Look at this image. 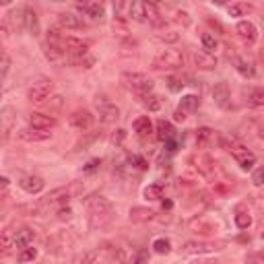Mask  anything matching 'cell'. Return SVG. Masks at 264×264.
Wrapping results in <instances>:
<instances>
[{
    "label": "cell",
    "mask_w": 264,
    "mask_h": 264,
    "mask_svg": "<svg viewBox=\"0 0 264 264\" xmlns=\"http://www.w3.org/2000/svg\"><path fill=\"white\" fill-rule=\"evenodd\" d=\"M217 140H219V145H221V149H225L227 153H231L233 155V159L237 161V165L241 167V169H252L254 167V163H256V155L252 153V151H248L241 143H237V140L233 138V136H225V134H219L217 136Z\"/></svg>",
    "instance_id": "1"
},
{
    "label": "cell",
    "mask_w": 264,
    "mask_h": 264,
    "mask_svg": "<svg viewBox=\"0 0 264 264\" xmlns=\"http://www.w3.org/2000/svg\"><path fill=\"white\" fill-rule=\"evenodd\" d=\"M87 210H89V225L91 229H103L112 221V204L103 196H93L87 200Z\"/></svg>",
    "instance_id": "2"
},
{
    "label": "cell",
    "mask_w": 264,
    "mask_h": 264,
    "mask_svg": "<svg viewBox=\"0 0 264 264\" xmlns=\"http://www.w3.org/2000/svg\"><path fill=\"white\" fill-rule=\"evenodd\" d=\"M184 66V52L182 50H161L151 62L153 70H175Z\"/></svg>",
    "instance_id": "3"
},
{
    "label": "cell",
    "mask_w": 264,
    "mask_h": 264,
    "mask_svg": "<svg viewBox=\"0 0 264 264\" xmlns=\"http://www.w3.org/2000/svg\"><path fill=\"white\" fill-rule=\"evenodd\" d=\"M122 85L140 97H145L153 91V81L143 73H124L122 75Z\"/></svg>",
    "instance_id": "4"
},
{
    "label": "cell",
    "mask_w": 264,
    "mask_h": 264,
    "mask_svg": "<svg viewBox=\"0 0 264 264\" xmlns=\"http://www.w3.org/2000/svg\"><path fill=\"white\" fill-rule=\"evenodd\" d=\"M52 91H54V83L48 81V79H42V81L33 83V85L29 87L27 99H29L31 103H44V101L52 95Z\"/></svg>",
    "instance_id": "5"
},
{
    "label": "cell",
    "mask_w": 264,
    "mask_h": 264,
    "mask_svg": "<svg viewBox=\"0 0 264 264\" xmlns=\"http://www.w3.org/2000/svg\"><path fill=\"white\" fill-rule=\"evenodd\" d=\"M62 46H64V50H66V54L73 58V60H77V62H79L83 56L89 54V44L83 42V40H79V38H75V35H66Z\"/></svg>",
    "instance_id": "6"
},
{
    "label": "cell",
    "mask_w": 264,
    "mask_h": 264,
    "mask_svg": "<svg viewBox=\"0 0 264 264\" xmlns=\"http://www.w3.org/2000/svg\"><path fill=\"white\" fill-rule=\"evenodd\" d=\"M225 241H186L182 252L184 254H208V252H217L225 248Z\"/></svg>",
    "instance_id": "7"
},
{
    "label": "cell",
    "mask_w": 264,
    "mask_h": 264,
    "mask_svg": "<svg viewBox=\"0 0 264 264\" xmlns=\"http://www.w3.org/2000/svg\"><path fill=\"white\" fill-rule=\"evenodd\" d=\"M68 122H70V126H75L77 130H83V132H85V130H89V128L93 126L95 116H93L89 110H77V112L70 114Z\"/></svg>",
    "instance_id": "8"
},
{
    "label": "cell",
    "mask_w": 264,
    "mask_h": 264,
    "mask_svg": "<svg viewBox=\"0 0 264 264\" xmlns=\"http://www.w3.org/2000/svg\"><path fill=\"white\" fill-rule=\"evenodd\" d=\"M213 99L219 105L221 110H229L231 108V91H229V85L227 83H217L213 87Z\"/></svg>",
    "instance_id": "9"
},
{
    "label": "cell",
    "mask_w": 264,
    "mask_h": 264,
    "mask_svg": "<svg viewBox=\"0 0 264 264\" xmlns=\"http://www.w3.org/2000/svg\"><path fill=\"white\" fill-rule=\"evenodd\" d=\"M97 110H99V116H101V120L103 122H116L118 118H120V110H118V105L116 103H112V101H108L105 97H101V99H97Z\"/></svg>",
    "instance_id": "10"
},
{
    "label": "cell",
    "mask_w": 264,
    "mask_h": 264,
    "mask_svg": "<svg viewBox=\"0 0 264 264\" xmlns=\"http://www.w3.org/2000/svg\"><path fill=\"white\" fill-rule=\"evenodd\" d=\"M56 19H58V25H60L62 29L81 31V29L87 27V23L81 19V17H77V15H73V13H58Z\"/></svg>",
    "instance_id": "11"
},
{
    "label": "cell",
    "mask_w": 264,
    "mask_h": 264,
    "mask_svg": "<svg viewBox=\"0 0 264 264\" xmlns=\"http://www.w3.org/2000/svg\"><path fill=\"white\" fill-rule=\"evenodd\" d=\"M19 138L25 140V143H44V140L52 138L50 130H38V128H21L19 130Z\"/></svg>",
    "instance_id": "12"
},
{
    "label": "cell",
    "mask_w": 264,
    "mask_h": 264,
    "mask_svg": "<svg viewBox=\"0 0 264 264\" xmlns=\"http://www.w3.org/2000/svg\"><path fill=\"white\" fill-rule=\"evenodd\" d=\"M29 126L31 128H38V130H52L56 126V118L54 116H48V114H40L35 112L29 116Z\"/></svg>",
    "instance_id": "13"
},
{
    "label": "cell",
    "mask_w": 264,
    "mask_h": 264,
    "mask_svg": "<svg viewBox=\"0 0 264 264\" xmlns=\"http://www.w3.org/2000/svg\"><path fill=\"white\" fill-rule=\"evenodd\" d=\"M188 227H190L192 231L200 233V235H213V233L217 231V223L208 221L206 217H196V219H192V221L188 223Z\"/></svg>",
    "instance_id": "14"
},
{
    "label": "cell",
    "mask_w": 264,
    "mask_h": 264,
    "mask_svg": "<svg viewBox=\"0 0 264 264\" xmlns=\"http://www.w3.org/2000/svg\"><path fill=\"white\" fill-rule=\"evenodd\" d=\"M192 62H194V66L200 68V70H213V68H217V58L213 54H208V52H200V50L192 52Z\"/></svg>",
    "instance_id": "15"
},
{
    "label": "cell",
    "mask_w": 264,
    "mask_h": 264,
    "mask_svg": "<svg viewBox=\"0 0 264 264\" xmlns=\"http://www.w3.org/2000/svg\"><path fill=\"white\" fill-rule=\"evenodd\" d=\"M77 9L93 21H103V17H105V7L101 3H79Z\"/></svg>",
    "instance_id": "16"
},
{
    "label": "cell",
    "mask_w": 264,
    "mask_h": 264,
    "mask_svg": "<svg viewBox=\"0 0 264 264\" xmlns=\"http://www.w3.org/2000/svg\"><path fill=\"white\" fill-rule=\"evenodd\" d=\"M194 163H196V169L206 175V178H213L215 171H217V163L213 157H208V155H196L194 157Z\"/></svg>",
    "instance_id": "17"
},
{
    "label": "cell",
    "mask_w": 264,
    "mask_h": 264,
    "mask_svg": "<svg viewBox=\"0 0 264 264\" xmlns=\"http://www.w3.org/2000/svg\"><path fill=\"white\" fill-rule=\"evenodd\" d=\"M19 186L27 192V194H40L46 186V182L40 178V175H25V178H21Z\"/></svg>",
    "instance_id": "18"
},
{
    "label": "cell",
    "mask_w": 264,
    "mask_h": 264,
    "mask_svg": "<svg viewBox=\"0 0 264 264\" xmlns=\"http://www.w3.org/2000/svg\"><path fill=\"white\" fill-rule=\"evenodd\" d=\"M235 31H237L239 38L245 40L248 44H254V42L258 40V29H256V25L250 23V21H239L237 27H235Z\"/></svg>",
    "instance_id": "19"
},
{
    "label": "cell",
    "mask_w": 264,
    "mask_h": 264,
    "mask_svg": "<svg viewBox=\"0 0 264 264\" xmlns=\"http://www.w3.org/2000/svg\"><path fill=\"white\" fill-rule=\"evenodd\" d=\"M46 56L52 64H56V66H62L70 60V56L66 54V50L64 48H56V46H46Z\"/></svg>",
    "instance_id": "20"
},
{
    "label": "cell",
    "mask_w": 264,
    "mask_h": 264,
    "mask_svg": "<svg viewBox=\"0 0 264 264\" xmlns=\"http://www.w3.org/2000/svg\"><path fill=\"white\" fill-rule=\"evenodd\" d=\"M128 217L132 223H149L155 219V210H151L147 206H132Z\"/></svg>",
    "instance_id": "21"
},
{
    "label": "cell",
    "mask_w": 264,
    "mask_h": 264,
    "mask_svg": "<svg viewBox=\"0 0 264 264\" xmlns=\"http://www.w3.org/2000/svg\"><path fill=\"white\" fill-rule=\"evenodd\" d=\"M33 229H29V227H21L19 231H15V248H19V250H25L29 248V245L33 243Z\"/></svg>",
    "instance_id": "22"
},
{
    "label": "cell",
    "mask_w": 264,
    "mask_h": 264,
    "mask_svg": "<svg viewBox=\"0 0 264 264\" xmlns=\"http://www.w3.org/2000/svg\"><path fill=\"white\" fill-rule=\"evenodd\" d=\"M215 138H217V134H215L213 128L202 126V128L196 130V147L198 149H206V147H210L215 143Z\"/></svg>",
    "instance_id": "23"
},
{
    "label": "cell",
    "mask_w": 264,
    "mask_h": 264,
    "mask_svg": "<svg viewBox=\"0 0 264 264\" xmlns=\"http://www.w3.org/2000/svg\"><path fill=\"white\" fill-rule=\"evenodd\" d=\"M155 128H157V138H159L161 143H167V140L175 138V128H173L171 122H167V120H159Z\"/></svg>",
    "instance_id": "24"
},
{
    "label": "cell",
    "mask_w": 264,
    "mask_h": 264,
    "mask_svg": "<svg viewBox=\"0 0 264 264\" xmlns=\"http://www.w3.org/2000/svg\"><path fill=\"white\" fill-rule=\"evenodd\" d=\"M235 68H237V73H239L243 79H252V77L256 75L254 64H252L248 58H243V56H237V58H235Z\"/></svg>",
    "instance_id": "25"
},
{
    "label": "cell",
    "mask_w": 264,
    "mask_h": 264,
    "mask_svg": "<svg viewBox=\"0 0 264 264\" xmlns=\"http://www.w3.org/2000/svg\"><path fill=\"white\" fill-rule=\"evenodd\" d=\"M132 128L138 136H149L153 132V124H151V120L147 116H138L134 122H132Z\"/></svg>",
    "instance_id": "26"
},
{
    "label": "cell",
    "mask_w": 264,
    "mask_h": 264,
    "mask_svg": "<svg viewBox=\"0 0 264 264\" xmlns=\"http://www.w3.org/2000/svg\"><path fill=\"white\" fill-rule=\"evenodd\" d=\"M25 27H27L29 33H33V35L40 33V19H38V13H35L31 7L25 9Z\"/></svg>",
    "instance_id": "27"
},
{
    "label": "cell",
    "mask_w": 264,
    "mask_h": 264,
    "mask_svg": "<svg viewBox=\"0 0 264 264\" xmlns=\"http://www.w3.org/2000/svg\"><path fill=\"white\" fill-rule=\"evenodd\" d=\"M198 108H200V97L194 93H188L180 99V110H184V112H196Z\"/></svg>",
    "instance_id": "28"
},
{
    "label": "cell",
    "mask_w": 264,
    "mask_h": 264,
    "mask_svg": "<svg viewBox=\"0 0 264 264\" xmlns=\"http://www.w3.org/2000/svg\"><path fill=\"white\" fill-rule=\"evenodd\" d=\"M245 101H248V105H254V108H262L264 105V87H254V89H250L248 95H245Z\"/></svg>",
    "instance_id": "29"
},
{
    "label": "cell",
    "mask_w": 264,
    "mask_h": 264,
    "mask_svg": "<svg viewBox=\"0 0 264 264\" xmlns=\"http://www.w3.org/2000/svg\"><path fill=\"white\" fill-rule=\"evenodd\" d=\"M252 11H254V5H250V3H233L227 7V13L231 17H243V15H250Z\"/></svg>",
    "instance_id": "30"
},
{
    "label": "cell",
    "mask_w": 264,
    "mask_h": 264,
    "mask_svg": "<svg viewBox=\"0 0 264 264\" xmlns=\"http://www.w3.org/2000/svg\"><path fill=\"white\" fill-rule=\"evenodd\" d=\"M136 23H147V11H145V3H132L130 5V13H128Z\"/></svg>",
    "instance_id": "31"
},
{
    "label": "cell",
    "mask_w": 264,
    "mask_h": 264,
    "mask_svg": "<svg viewBox=\"0 0 264 264\" xmlns=\"http://www.w3.org/2000/svg\"><path fill=\"white\" fill-rule=\"evenodd\" d=\"M143 196L147 200H161L163 198V186L161 184H149L145 190H143Z\"/></svg>",
    "instance_id": "32"
},
{
    "label": "cell",
    "mask_w": 264,
    "mask_h": 264,
    "mask_svg": "<svg viewBox=\"0 0 264 264\" xmlns=\"http://www.w3.org/2000/svg\"><path fill=\"white\" fill-rule=\"evenodd\" d=\"M83 134H85V136H83V138L79 140V143L75 145V149H77V151H83V149H87V147H89L91 143H95V140L101 136V132H99V130H93V132H83Z\"/></svg>",
    "instance_id": "33"
},
{
    "label": "cell",
    "mask_w": 264,
    "mask_h": 264,
    "mask_svg": "<svg viewBox=\"0 0 264 264\" xmlns=\"http://www.w3.org/2000/svg\"><path fill=\"white\" fill-rule=\"evenodd\" d=\"M235 225L239 227V229H248V227L252 225V217L248 210H243L241 206L237 208V213H235Z\"/></svg>",
    "instance_id": "34"
},
{
    "label": "cell",
    "mask_w": 264,
    "mask_h": 264,
    "mask_svg": "<svg viewBox=\"0 0 264 264\" xmlns=\"http://www.w3.org/2000/svg\"><path fill=\"white\" fill-rule=\"evenodd\" d=\"M0 248H3V254H9L11 248H15V233L11 229L3 231V241H0Z\"/></svg>",
    "instance_id": "35"
},
{
    "label": "cell",
    "mask_w": 264,
    "mask_h": 264,
    "mask_svg": "<svg viewBox=\"0 0 264 264\" xmlns=\"http://www.w3.org/2000/svg\"><path fill=\"white\" fill-rule=\"evenodd\" d=\"M200 42H202V46H204V50L208 52V54H213V52L219 48V42L215 40V35H210V33H202Z\"/></svg>",
    "instance_id": "36"
},
{
    "label": "cell",
    "mask_w": 264,
    "mask_h": 264,
    "mask_svg": "<svg viewBox=\"0 0 264 264\" xmlns=\"http://www.w3.org/2000/svg\"><path fill=\"white\" fill-rule=\"evenodd\" d=\"M153 250H155L157 254H169V252H171V241L165 239V237L155 239V241H153Z\"/></svg>",
    "instance_id": "37"
},
{
    "label": "cell",
    "mask_w": 264,
    "mask_h": 264,
    "mask_svg": "<svg viewBox=\"0 0 264 264\" xmlns=\"http://www.w3.org/2000/svg\"><path fill=\"white\" fill-rule=\"evenodd\" d=\"M143 99H145V105L149 108V112H159V110H161V105H163L161 99L157 97V95H145Z\"/></svg>",
    "instance_id": "38"
},
{
    "label": "cell",
    "mask_w": 264,
    "mask_h": 264,
    "mask_svg": "<svg viewBox=\"0 0 264 264\" xmlns=\"http://www.w3.org/2000/svg\"><path fill=\"white\" fill-rule=\"evenodd\" d=\"M128 163H130V167H134V169H140V171L149 167L147 159H145V157H140V155H130V157H128Z\"/></svg>",
    "instance_id": "39"
},
{
    "label": "cell",
    "mask_w": 264,
    "mask_h": 264,
    "mask_svg": "<svg viewBox=\"0 0 264 264\" xmlns=\"http://www.w3.org/2000/svg\"><path fill=\"white\" fill-rule=\"evenodd\" d=\"M165 83H167V89H169V91H173V93L182 91V87L186 85L180 77H167V79H165Z\"/></svg>",
    "instance_id": "40"
},
{
    "label": "cell",
    "mask_w": 264,
    "mask_h": 264,
    "mask_svg": "<svg viewBox=\"0 0 264 264\" xmlns=\"http://www.w3.org/2000/svg\"><path fill=\"white\" fill-rule=\"evenodd\" d=\"M114 29L120 33H128V21L124 15H116L114 17Z\"/></svg>",
    "instance_id": "41"
},
{
    "label": "cell",
    "mask_w": 264,
    "mask_h": 264,
    "mask_svg": "<svg viewBox=\"0 0 264 264\" xmlns=\"http://www.w3.org/2000/svg\"><path fill=\"white\" fill-rule=\"evenodd\" d=\"M126 264H149V252L147 250H138Z\"/></svg>",
    "instance_id": "42"
},
{
    "label": "cell",
    "mask_w": 264,
    "mask_h": 264,
    "mask_svg": "<svg viewBox=\"0 0 264 264\" xmlns=\"http://www.w3.org/2000/svg\"><path fill=\"white\" fill-rule=\"evenodd\" d=\"M35 258H38V250H35V248H25L19 254V262H33Z\"/></svg>",
    "instance_id": "43"
},
{
    "label": "cell",
    "mask_w": 264,
    "mask_h": 264,
    "mask_svg": "<svg viewBox=\"0 0 264 264\" xmlns=\"http://www.w3.org/2000/svg\"><path fill=\"white\" fill-rule=\"evenodd\" d=\"M124 138H126V130H124V128H118V130H114V134H112V143H114L116 147H120L122 143H124Z\"/></svg>",
    "instance_id": "44"
},
{
    "label": "cell",
    "mask_w": 264,
    "mask_h": 264,
    "mask_svg": "<svg viewBox=\"0 0 264 264\" xmlns=\"http://www.w3.org/2000/svg\"><path fill=\"white\" fill-rule=\"evenodd\" d=\"M252 182H254L256 186H262V184H264V165H260V167L254 169V173H252Z\"/></svg>",
    "instance_id": "45"
},
{
    "label": "cell",
    "mask_w": 264,
    "mask_h": 264,
    "mask_svg": "<svg viewBox=\"0 0 264 264\" xmlns=\"http://www.w3.org/2000/svg\"><path fill=\"white\" fill-rule=\"evenodd\" d=\"M245 264H264V252H256L245 256Z\"/></svg>",
    "instance_id": "46"
},
{
    "label": "cell",
    "mask_w": 264,
    "mask_h": 264,
    "mask_svg": "<svg viewBox=\"0 0 264 264\" xmlns=\"http://www.w3.org/2000/svg\"><path fill=\"white\" fill-rule=\"evenodd\" d=\"M180 35L173 33V31H167V33H157V40L159 42H178Z\"/></svg>",
    "instance_id": "47"
},
{
    "label": "cell",
    "mask_w": 264,
    "mask_h": 264,
    "mask_svg": "<svg viewBox=\"0 0 264 264\" xmlns=\"http://www.w3.org/2000/svg\"><path fill=\"white\" fill-rule=\"evenodd\" d=\"M99 165H101V161H99V159H91V161H87V165L83 167V171L91 175V173H95V171L99 169Z\"/></svg>",
    "instance_id": "48"
},
{
    "label": "cell",
    "mask_w": 264,
    "mask_h": 264,
    "mask_svg": "<svg viewBox=\"0 0 264 264\" xmlns=\"http://www.w3.org/2000/svg\"><path fill=\"white\" fill-rule=\"evenodd\" d=\"M175 21L182 23L184 27H188L190 25V15L186 11H175Z\"/></svg>",
    "instance_id": "49"
},
{
    "label": "cell",
    "mask_w": 264,
    "mask_h": 264,
    "mask_svg": "<svg viewBox=\"0 0 264 264\" xmlns=\"http://www.w3.org/2000/svg\"><path fill=\"white\" fill-rule=\"evenodd\" d=\"M79 64H81V66H85V68H91V66L95 64V58L87 54V56H83V58L79 60Z\"/></svg>",
    "instance_id": "50"
},
{
    "label": "cell",
    "mask_w": 264,
    "mask_h": 264,
    "mask_svg": "<svg viewBox=\"0 0 264 264\" xmlns=\"http://www.w3.org/2000/svg\"><path fill=\"white\" fill-rule=\"evenodd\" d=\"M178 147H180V143L175 138H171V140H167V143H165V151L167 153H175V151H178Z\"/></svg>",
    "instance_id": "51"
},
{
    "label": "cell",
    "mask_w": 264,
    "mask_h": 264,
    "mask_svg": "<svg viewBox=\"0 0 264 264\" xmlns=\"http://www.w3.org/2000/svg\"><path fill=\"white\" fill-rule=\"evenodd\" d=\"M9 68H11V58H9L7 54H3V73H0V75H3V79L7 77V73H9Z\"/></svg>",
    "instance_id": "52"
},
{
    "label": "cell",
    "mask_w": 264,
    "mask_h": 264,
    "mask_svg": "<svg viewBox=\"0 0 264 264\" xmlns=\"http://www.w3.org/2000/svg\"><path fill=\"white\" fill-rule=\"evenodd\" d=\"M70 215H73V210H70L68 206H64V208L58 210V217H60V219H70Z\"/></svg>",
    "instance_id": "53"
},
{
    "label": "cell",
    "mask_w": 264,
    "mask_h": 264,
    "mask_svg": "<svg viewBox=\"0 0 264 264\" xmlns=\"http://www.w3.org/2000/svg\"><path fill=\"white\" fill-rule=\"evenodd\" d=\"M173 120H175V122H184V120H186V112H184V110H175Z\"/></svg>",
    "instance_id": "54"
},
{
    "label": "cell",
    "mask_w": 264,
    "mask_h": 264,
    "mask_svg": "<svg viewBox=\"0 0 264 264\" xmlns=\"http://www.w3.org/2000/svg\"><path fill=\"white\" fill-rule=\"evenodd\" d=\"M0 188H3V192L9 188V178H7V175H3V178H0Z\"/></svg>",
    "instance_id": "55"
},
{
    "label": "cell",
    "mask_w": 264,
    "mask_h": 264,
    "mask_svg": "<svg viewBox=\"0 0 264 264\" xmlns=\"http://www.w3.org/2000/svg\"><path fill=\"white\" fill-rule=\"evenodd\" d=\"M190 264H217V260H194Z\"/></svg>",
    "instance_id": "56"
},
{
    "label": "cell",
    "mask_w": 264,
    "mask_h": 264,
    "mask_svg": "<svg viewBox=\"0 0 264 264\" xmlns=\"http://www.w3.org/2000/svg\"><path fill=\"white\" fill-rule=\"evenodd\" d=\"M258 136H260V138L264 140V122H262V124L258 126Z\"/></svg>",
    "instance_id": "57"
},
{
    "label": "cell",
    "mask_w": 264,
    "mask_h": 264,
    "mask_svg": "<svg viewBox=\"0 0 264 264\" xmlns=\"http://www.w3.org/2000/svg\"><path fill=\"white\" fill-rule=\"evenodd\" d=\"M163 208H171V200H165L163 202Z\"/></svg>",
    "instance_id": "58"
},
{
    "label": "cell",
    "mask_w": 264,
    "mask_h": 264,
    "mask_svg": "<svg viewBox=\"0 0 264 264\" xmlns=\"http://www.w3.org/2000/svg\"><path fill=\"white\" fill-rule=\"evenodd\" d=\"M262 239H264V231H262Z\"/></svg>",
    "instance_id": "59"
}]
</instances>
